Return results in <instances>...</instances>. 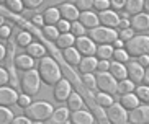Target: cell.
Masks as SVG:
<instances>
[{"label":"cell","instance_id":"obj_9","mask_svg":"<svg viewBox=\"0 0 149 124\" xmlns=\"http://www.w3.org/2000/svg\"><path fill=\"white\" fill-rule=\"evenodd\" d=\"M74 48L79 51L80 56L87 57V56H95L97 44L90 39V38H87V36H79V38H75V41H74Z\"/></svg>","mask_w":149,"mask_h":124},{"label":"cell","instance_id":"obj_57","mask_svg":"<svg viewBox=\"0 0 149 124\" xmlns=\"http://www.w3.org/2000/svg\"><path fill=\"white\" fill-rule=\"evenodd\" d=\"M143 10L144 13H149V0H143Z\"/></svg>","mask_w":149,"mask_h":124},{"label":"cell","instance_id":"obj_45","mask_svg":"<svg viewBox=\"0 0 149 124\" xmlns=\"http://www.w3.org/2000/svg\"><path fill=\"white\" fill-rule=\"evenodd\" d=\"M30 103H31V96H28V95H25V93H23V95H20V96L17 98V105L20 108H26Z\"/></svg>","mask_w":149,"mask_h":124},{"label":"cell","instance_id":"obj_34","mask_svg":"<svg viewBox=\"0 0 149 124\" xmlns=\"http://www.w3.org/2000/svg\"><path fill=\"white\" fill-rule=\"evenodd\" d=\"M41 33H43L46 41H56V38L59 36V31L56 30V26H51V25H44Z\"/></svg>","mask_w":149,"mask_h":124},{"label":"cell","instance_id":"obj_52","mask_svg":"<svg viewBox=\"0 0 149 124\" xmlns=\"http://www.w3.org/2000/svg\"><path fill=\"white\" fill-rule=\"evenodd\" d=\"M33 25H35L36 28L43 26V25H44V23H43V17H41V15H35V17H33Z\"/></svg>","mask_w":149,"mask_h":124},{"label":"cell","instance_id":"obj_11","mask_svg":"<svg viewBox=\"0 0 149 124\" xmlns=\"http://www.w3.org/2000/svg\"><path fill=\"white\" fill-rule=\"evenodd\" d=\"M72 93V87H70V82L67 79H61L54 85V98H56V101H66L69 95Z\"/></svg>","mask_w":149,"mask_h":124},{"label":"cell","instance_id":"obj_1","mask_svg":"<svg viewBox=\"0 0 149 124\" xmlns=\"http://www.w3.org/2000/svg\"><path fill=\"white\" fill-rule=\"evenodd\" d=\"M38 74H40V79L43 80L46 85H54L62 79L61 75V67L57 65V62L54 59L44 56L43 59H40V65H38Z\"/></svg>","mask_w":149,"mask_h":124},{"label":"cell","instance_id":"obj_3","mask_svg":"<svg viewBox=\"0 0 149 124\" xmlns=\"http://www.w3.org/2000/svg\"><path fill=\"white\" fill-rule=\"evenodd\" d=\"M125 51L130 57H139L149 54V36H133L130 41L125 43Z\"/></svg>","mask_w":149,"mask_h":124},{"label":"cell","instance_id":"obj_21","mask_svg":"<svg viewBox=\"0 0 149 124\" xmlns=\"http://www.w3.org/2000/svg\"><path fill=\"white\" fill-rule=\"evenodd\" d=\"M62 59H64V62L66 64H69V65H77L80 62V59H82V56L79 54V51L72 46V48H66L62 49Z\"/></svg>","mask_w":149,"mask_h":124},{"label":"cell","instance_id":"obj_55","mask_svg":"<svg viewBox=\"0 0 149 124\" xmlns=\"http://www.w3.org/2000/svg\"><path fill=\"white\" fill-rule=\"evenodd\" d=\"M5 56H7V48L3 44H0V62L5 59Z\"/></svg>","mask_w":149,"mask_h":124},{"label":"cell","instance_id":"obj_28","mask_svg":"<svg viewBox=\"0 0 149 124\" xmlns=\"http://www.w3.org/2000/svg\"><path fill=\"white\" fill-rule=\"evenodd\" d=\"M113 56V46L111 44H100L95 49V57L98 61H108Z\"/></svg>","mask_w":149,"mask_h":124},{"label":"cell","instance_id":"obj_36","mask_svg":"<svg viewBox=\"0 0 149 124\" xmlns=\"http://www.w3.org/2000/svg\"><path fill=\"white\" fill-rule=\"evenodd\" d=\"M31 43H33V36H31V33H28V31H22V33H18L17 34V44L18 46L26 48V46L31 44Z\"/></svg>","mask_w":149,"mask_h":124},{"label":"cell","instance_id":"obj_26","mask_svg":"<svg viewBox=\"0 0 149 124\" xmlns=\"http://www.w3.org/2000/svg\"><path fill=\"white\" fill-rule=\"evenodd\" d=\"M74 41L75 38L70 33H62V34H59L56 38V41H54V46H56L57 49H66V48H72L74 46Z\"/></svg>","mask_w":149,"mask_h":124},{"label":"cell","instance_id":"obj_15","mask_svg":"<svg viewBox=\"0 0 149 124\" xmlns=\"http://www.w3.org/2000/svg\"><path fill=\"white\" fill-rule=\"evenodd\" d=\"M18 93L12 87H0V106H12L13 103H17Z\"/></svg>","mask_w":149,"mask_h":124},{"label":"cell","instance_id":"obj_31","mask_svg":"<svg viewBox=\"0 0 149 124\" xmlns=\"http://www.w3.org/2000/svg\"><path fill=\"white\" fill-rule=\"evenodd\" d=\"M125 10L130 15H136L143 12V0H126L125 3Z\"/></svg>","mask_w":149,"mask_h":124},{"label":"cell","instance_id":"obj_8","mask_svg":"<svg viewBox=\"0 0 149 124\" xmlns=\"http://www.w3.org/2000/svg\"><path fill=\"white\" fill-rule=\"evenodd\" d=\"M130 124H149V105H139L128 113Z\"/></svg>","mask_w":149,"mask_h":124},{"label":"cell","instance_id":"obj_5","mask_svg":"<svg viewBox=\"0 0 149 124\" xmlns=\"http://www.w3.org/2000/svg\"><path fill=\"white\" fill-rule=\"evenodd\" d=\"M40 83H41V79H40V74L38 70L31 69V70H26L22 77V90L25 95L28 96H33L36 93L40 92Z\"/></svg>","mask_w":149,"mask_h":124},{"label":"cell","instance_id":"obj_6","mask_svg":"<svg viewBox=\"0 0 149 124\" xmlns=\"http://www.w3.org/2000/svg\"><path fill=\"white\" fill-rule=\"evenodd\" d=\"M116 85H118V82L110 75V72H97L95 74V87L98 88V92L113 96L116 93Z\"/></svg>","mask_w":149,"mask_h":124},{"label":"cell","instance_id":"obj_51","mask_svg":"<svg viewBox=\"0 0 149 124\" xmlns=\"http://www.w3.org/2000/svg\"><path fill=\"white\" fill-rule=\"evenodd\" d=\"M10 124H31V121L26 116H18V118H13Z\"/></svg>","mask_w":149,"mask_h":124},{"label":"cell","instance_id":"obj_29","mask_svg":"<svg viewBox=\"0 0 149 124\" xmlns=\"http://www.w3.org/2000/svg\"><path fill=\"white\" fill-rule=\"evenodd\" d=\"M136 88V85L133 83L130 79H125V80H120L118 85H116V93H118L120 96L121 95H128V93H133Z\"/></svg>","mask_w":149,"mask_h":124},{"label":"cell","instance_id":"obj_13","mask_svg":"<svg viewBox=\"0 0 149 124\" xmlns=\"http://www.w3.org/2000/svg\"><path fill=\"white\" fill-rule=\"evenodd\" d=\"M126 75L133 83H141L143 82V75H144V67H141L138 62H126Z\"/></svg>","mask_w":149,"mask_h":124},{"label":"cell","instance_id":"obj_19","mask_svg":"<svg viewBox=\"0 0 149 124\" xmlns=\"http://www.w3.org/2000/svg\"><path fill=\"white\" fill-rule=\"evenodd\" d=\"M97 62H98V59L95 56H87V57L80 59L77 67H79L80 74H93L97 70Z\"/></svg>","mask_w":149,"mask_h":124},{"label":"cell","instance_id":"obj_46","mask_svg":"<svg viewBox=\"0 0 149 124\" xmlns=\"http://www.w3.org/2000/svg\"><path fill=\"white\" fill-rule=\"evenodd\" d=\"M125 3H126V0H110V7L111 10H123L125 8Z\"/></svg>","mask_w":149,"mask_h":124},{"label":"cell","instance_id":"obj_60","mask_svg":"<svg viewBox=\"0 0 149 124\" xmlns=\"http://www.w3.org/2000/svg\"><path fill=\"white\" fill-rule=\"evenodd\" d=\"M5 3V0H0V5H3Z\"/></svg>","mask_w":149,"mask_h":124},{"label":"cell","instance_id":"obj_37","mask_svg":"<svg viewBox=\"0 0 149 124\" xmlns=\"http://www.w3.org/2000/svg\"><path fill=\"white\" fill-rule=\"evenodd\" d=\"M80 82H82V85L88 90V92H93V90L97 88L95 87V75H92V74H82Z\"/></svg>","mask_w":149,"mask_h":124},{"label":"cell","instance_id":"obj_17","mask_svg":"<svg viewBox=\"0 0 149 124\" xmlns=\"http://www.w3.org/2000/svg\"><path fill=\"white\" fill-rule=\"evenodd\" d=\"M77 21H79L85 30H92V28L98 26V18H97V13H93V12H90V10H88V12H80Z\"/></svg>","mask_w":149,"mask_h":124},{"label":"cell","instance_id":"obj_58","mask_svg":"<svg viewBox=\"0 0 149 124\" xmlns=\"http://www.w3.org/2000/svg\"><path fill=\"white\" fill-rule=\"evenodd\" d=\"M3 25H5V18L0 15V26H3Z\"/></svg>","mask_w":149,"mask_h":124},{"label":"cell","instance_id":"obj_47","mask_svg":"<svg viewBox=\"0 0 149 124\" xmlns=\"http://www.w3.org/2000/svg\"><path fill=\"white\" fill-rule=\"evenodd\" d=\"M10 33H12V28H10L8 25L0 26V39H8V38H10Z\"/></svg>","mask_w":149,"mask_h":124},{"label":"cell","instance_id":"obj_44","mask_svg":"<svg viewBox=\"0 0 149 124\" xmlns=\"http://www.w3.org/2000/svg\"><path fill=\"white\" fill-rule=\"evenodd\" d=\"M23 3V8H28V10H33L36 7H40L43 3V0H22Z\"/></svg>","mask_w":149,"mask_h":124},{"label":"cell","instance_id":"obj_14","mask_svg":"<svg viewBox=\"0 0 149 124\" xmlns=\"http://www.w3.org/2000/svg\"><path fill=\"white\" fill-rule=\"evenodd\" d=\"M59 10V15H61V20H66V21L72 23V21H77L79 18V10L74 7V3H61L57 7Z\"/></svg>","mask_w":149,"mask_h":124},{"label":"cell","instance_id":"obj_20","mask_svg":"<svg viewBox=\"0 0 149 124\" xmlns=\"http://www.w3.org/2000/svg\"><path fill=\"white\" fill-rule=\"evenodd\" d=\"M108 72H110V75L113 77L116 82L128 79V75H126V65H125V64H121V62H110Z\"/></svg>","mask_w":149,"mask_h":124},{"label":"cell","instance_id":"obj_10","mask_svg":"<svg viewBox=\"0 0 149 124\" xmlns=\"http://www.w3.org/2000/svg\"><path fill=\"white\" fill-rule=\"evenodd\" d=\"M97 18H98V25L100 26H105V28H116L120 23V17L116 12H113V10H103V12H98V15H97Z\"/></svg>","mask_w":149,"mask_h":124},{"label":"cell","instance_id":"obj_39","mask_svg":"<svg viewBox=\"0 0 149 124\" xmlns=\"http://www.w3.org/2000/svg\"><path fill=\"white\" fill-rule=\"evenodd\" d=\"M69 33L74 38H79V36H85V28L80 25L79 21H72L70 23V30H69Z\"/></svg>","mask_w":149,"mask_h":124},{"label":"cell","instance_id":"obj_32","mask_svg":"<svg viewBox=\"0 0 149 124\" xmlns=\"http://www.w3.org/2000/svg\"><path fill=\"white\" fill-rule=\"evenodd\" d=\"M138 96L139 103H144V105H149V85H139L136 87L134 92H133Z\"/></svg>","mask_w":149,"mask_h":124},{"label":"cell","instance_id":"obj_56","mask_svg":"<svg viewBox=\"0 0 149 124\" xmlns=\"http://www.w3.org/2000/svg\"><path fill=\"white\" fill-rule=\"evenodd\" d=\"M143 82H144L146 85H149V65L144 69V75H143Z\"/></svg>","mask_w":149,"mask_h":124},{"label":"cell","instance_id":"obj_30","mask_svg":"<svg viewBox=\"0 0 149 124\" xmlns=\"http://www.w3.org/2000/svg\"><path fill=\"white\" fill-rule=\"evenodd\" d=\"M93 100H95V103L102 108V110H107L108 106H111V105L115 103L111 95H107V93H102V92L97 93L95 96H93Z\"/></svg>","mask_w":149,"mask_h":124},{"label":"cell","instance_id":"obj_41","mask_svg":"<svg viewBox=\"0 0 149 124\" xmlns=\"http://www.w3.org/2000/svg\"><path fill=\"white\" fill-rule=\"evenodd\" d=\"M133 36H134V31H133L131 28H125V30H121V31L118 33V38L123 41V43L130 41V39L133 38Z\"/></svg>","mask_w":149,"mask_h":124},{"label":"cell","instance_id":"obj_24","mask_svg":"<svg viewBox=\"0 0 149 124\" xmlns=\"http://www.w3.org/2000/svg\"><path fill=\"white\" fill-rule=\"evenodd\" d=\"M120 105L126 111H131L136 106H139V100H138V96L134 93H128V95H121L120 96Z\"/></svg>","mask_w":149,"mask_h":124},{"label":"cell","instance_id":"obj_7","mask_svg":"<svg viewBox=\"0 0 149 124\" xmlns=\"http://www.w3.org/2000/svg\"><path fill=\"white\" fill-rule=\"evenodd\" d=\"M105 116L110 124H128V111L120 105L113 103L105 110Z\"/></svg>","mask_w":149,"mask_h":124},{"label":"cell","instance_id":"obj_54","mask_svg":"<svg viewBox=\"0 0 149 124\" xmlns=\"http://www.w3.org/2000/svg\"><path fill=\"white\" fill-rule=\"evenodd\" d=\"M118 26L121 28V30H125V28H130V20H128V18H120Z\"/></svg>","mask_w":149,"mask_h":124},{"label":"cell","instance_id":"obj_48","mask_svg":"<svg viewBox=\"0 0 149 124\" xmlns=\"http://www.w3.org/2000/svg\"><path fill=\"white\" fill-rule=\"evenodd\" d=\"M110 62L108 61H98L97 62V70L95 72H108Z\"/></svg>","mask_w":149,"mask_h":124},{"label":"cell","instance_id":"obj_22","mask_svg":"<svg viewBox=\"0 0 149 124\" xmlns=\"http://www.w3.org/2000/svg\"><path fill=\"white\" fill-rule=\"evenodd\" d=\"M26 56L31 59H43L44 56H48V51L41 43H31L26 46Z\"/></svg>","mask_w":149,"mask_h":124},{"label":"cell","instance_id":"obj_18","mask_svg":"<svg viewBox=\"0 0 149 124\" xmlns=\"http://www.w3.org/2000/svg\"><path fill=\"white\" fill-rule=\"evenodd\" d=\"M69 114H70V111L67 110V106L66 108H57V110L53 111V114L46 119L44 124H64L69 119Z\"/></svg>","mask_w":149,"mask_h":124},{"label":"cell","instance_id":"obj_38","mask_svg":"<svg viewBox=\"0 0 149 124\" xmlns=\"http://www.w3.org/2000/svg\"><path fill=\"white\" fill-rule=\"evenodd\" d=\"M111 57L115 59V62H121V64H126L130 62V56L125 49H113V56Z\"/></svg>","mask_w":149,"mask_h":124},{"label":"cell","instance_id":"obj_59","mask_svg":"<svg viewBox=\"0 0 149 124\" xmlns=\"http://www.w3.org/2000/svg\"><path fill=\"white\" fill-rule=\"evenodd\" d=\"M31 124H44V121H33Z\"/></svg>","mask_w":149,"mask_h":124},{"label":"cell","instance_id":"obj_43","mask_svg":"<svg viewBox=\"0 0 149 124\" xmlns=\"http://www.w3.org/2000/svg\"><path fill=\"white\" fill-rule=\"evenodd\" d=\"M92 8L98 10V12H103V10L110 8V0H93V7Z\"/></svg>","mask_w":149,"mask_h":124},{"label":"cell","instance_id":"obj_35","mask_svg":"<svg viewBox=\"0 0 149 124\" xmlns=\"http://www.w3.org/2000/svg\"><path fill=\"white\" fill-rule=\"evenodd\" d=\"M13 118V111L8 106H0V124H10Z\"/></svg>","mask_w":149,"mask_h":124},{"label":"cell","instance_id":"obj_25","mask_svg":"<svg viewBox=\"0 0 149 124\" xmlns=\"http://www.w3.org/2000/svg\"><path fill=\"white\" fill-rule=\"evenodd\" d=\"M66 103H67V110L72 113V111H79V110H82L84 108V100H82V96H80L77 92H72L69 95V98L66 100Z\"/></svg>","mask_w":149,"mask_h":124},{"label":"cell","instance_id":"obj_42","mask_svg":"<svg viewBox=\"0 0 149 124\" xmlns=\"http://www.w3.org/2000/svg\"><path fill=\"white\" fill-rule=\"evenodd\" d=\"M56 26V30L59 31V34H62V33H69V30H70V23L69 21H66V20H59V21L54 25Z\"/></svg>","mask_w":149,"mask_h":124},{"label":"cell","instance_id":"obj_27","mask_svg":"<svg viewBox=\"0 0 149 124\" xmlns=\"http://www.w3.org/2000/svg\"><path fill=\"white\" fill-rule=\"evenodd\" d=\"M41 17H43V23H44V25H51V26H54V25L61 20L59 10L54 8V7H53V8H48L43 15H41Z\"/></svg>","mask_w":149,"mask_h":124},{"label":"cell","instance_id":"obj_2","mask_svg":"<svg viewBox=\"0 0 149 124\" xmlns=\"http://www.w3.org/2000/svg\"><path fill=\"white\" fill-rule=\"evenodd\" d=\"M23 110H25V116L33 123V121H46L49 116L53 114L54 108L46 101H35V103L31 101Z\"/></svg>","mask_w":149,"mask_h":124},{"label":"cell","instance_id":"obj_49","mask_svg":"<svg viewBox=\"0 0 149 124\" xmlns=\"http://www.w3.org/2000/svg\"><path fill=\"white\" fill-rule=\"evenodd\" d=\"M7 83H8V72L0 67V87H3Z\"/></svg>","mask_w":149,"mask_h":124},{"label":"cell","instance_id":"obj_40","mask_svg":"<svg viewBox=\"0 0 149 124\" xmlns=\"http://www.w3.org/2000/svg\"><path fill=\"white\" fill-rule=\"evenodd\" d=\"M74 7L79 12H88L93 7V0H75Z\"/></svg>","mask_w":149,"mask_h":124},{"label":"cell","instance_id":"obj_50","mask_svg":"<svg viewBox=\"0 0 149 124\" xmlns=\"http://www.w3.org/2000/svg\"><path fill=\"white\" fill-rule=\"evenodd\" d=\"M136 62L139 64L141 67H148L149 65V54H144V56H139V57H136Z\"/></svg>","mask_w":149,"mask_h":124},{"label":"cell","instance_id":"obj_23","mask_svg":"<svg viewBox=\"0 0 149 124\" xmlns=\"http://www.w3.org/2000/svg\"><path fill=\"white\" fill-rule=\"evenodd\" d=\"M15 65L20 69V70H31V69H35V59H31L30 56L26 54H20L15 57Z\"/></svg>","mask_w":149,"mask_h":124},{"label":"cell","instance_id":"obj_4","mask_svg":"<svg viewBox=\"0 0 149 124\" xmlns=\"http://www.w3.org/2000/svg\"><path fill=\"white\" fill-rule=\"evenodd\" d=\"M88 38L95 43L97 46L100 44H111L116 38H118V33L113 30V28H105V26H95L88 31Z\"/></svg>","mask_w":149,"mask_h":124},{"label":"cell","instance_id":"obj_33","mask_svg":"<svg viewBox=\"0 0 149 124\" xmlns=\"http://www.w3.org/2000/svg\"><path fill=\"white\" fill-rule=\"evenodd\" d=\"M3 7L8 10V12H12V13H20V12H23L22 0H5Z\"/></svg>","mask_w":149,"mask_h":124},{"label":"cell","instance_id":"obj_12","mask_svg":"<svg viewBox=\"0 0 149 124\" xmlns=\"http://www.w3.org/2000/svg\"><path fill=\"white\" fill-rule=\"evenodd\" d=\"M130 28L133 31H146L149 30V13H144V12H141V13H136L131 17L130 20Z\"/></svg>","mask_w":149,"mask_h":124},{"label":"cell","instance_id":"obj_16","mask_svg":"<svg viewBox=\"0 0 149 124\" xmlns=\"http://www.w3.org/2000/svg\"><path fill=\"white\" fill-rule=\"evenodd\" d=\"M69 121L70 124H93L95 118L93 114H90L85 110H79V111H72L69 114Z\"/></svg>","mask_w":149,"mask_h":124},{"label":"cell","instance_id":"obj_53","mask_svg":"<svg viewBox=\"0 0 149 124\" xmlns=\"http://www.w3.org/2000/svg\"><path fill=\"white\" fill-rule=\"evenodd\" d=\"M111 46H113V49H123V48H125V43H123L120 38H116V39L111 43Z\"/></svg>","mask_w":149,"mask_h":124}]
</instances>
